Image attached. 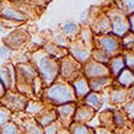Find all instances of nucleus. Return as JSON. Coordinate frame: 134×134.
Wrapping results in <instances>:
<instances>
[{"label":"nucleus","mask_w":134,"mask_h":134,"mask_svg":"<svg viewBox=\"0 0 134 134\" xmlns=\"http://www.w3.org/2000/svg\"><path fill=\"white\" fill-rule=\"evenodd\" d=\"M113 122L116 123V126L118 127H123L126 123V117L123 116L122 112H114L113 113Z\"/></svg>","instance_id":"412c9836"},{"label":"nucleus","mask_w":134,"mask_h":134,"mask_svg":"<svg viewBox=\"0 0 134 134\" xmlns=\"http://www.w3.org/2000/svg\"><path fill=\"white\" fill-rule=\"evenodd\" d=\"M10 116H11L10 110L4 108V107H0V126H4V124L9 123Z\"/></svg>","instance_id":"aec40b11"},{"label":"nucleus","mask_w":134,"mask_h":134,"mask_svg":"<svg viewBox=\"0 0 134 134\" xmlns=\"http://www.w3.org/2000/svg\"><path fill=\"white\" fill-rule=\"evenodd\" d=\"M0 80L3 81V85H4L5 87H8V86L10 85V77H9L8 70L0 69Z\"/></svg>","instance_id":"393cba45"},{"label":"nucleus","mask_w":134,"mask_h":134,"mask_svg":"<svg viewBox=\"0 0 134 134\" xmlns=\"http://www.w3.org/2000/svg\"><path fill=\"white\" fill-rule=\"evenodd\" d=\"M110 82V80L107 79V77H96V79H92L91 81H90L89 86L91 87V90H93V91H100V90L103 87V86H106L107 84Z\"/></svg>","instance_id":"dca6fc26"},{"label":"nucleus","mask_w":134,"mask_h":134,"mask_svg":"<svg viewBox=\"0 0 134 134\" xmlns=\"http://www.w3.org/2000/svg\"><path fill=\"white\" fill-rule=\"evenodd\" d=\"M110 68H111V73L113 75H119V73L123 70L124 68V60L122 57H117L112 59L110 63Z\"/></svg>","instance_id":"f8f14e48"},{"label":"nucleus","mask_w":134,"mask_h":134,"mask_svg":"<svg viewBox=\"0 0 134 134\" xmlns=\"http://www.w3.org/2000/svg\"><path fill=\"white\" fill-rule=\"evenodd\" d=\"M127 95H128V92H127L126 90L114 89L110 95V100H111L112 103H119V102H123L124 100H126Z\"/></svg>","instance_id":"ddd939ff"},{"label":"nucleus","mask_w":134,"mask_h":134,"mask_svg":"<svg viewBox=\"0 0 134 134\" xmlns=\"http://www.w3.org/2000/svg\"><path fill=\"white\" fill-rule=\"evenodd\" d=\"M63 31H64L65 35H71V33H75L77 31V26L74 22H68V24L64 25Z\"/></svg>","instance_id":"5701e85b"},{"label":"nucleus","mask_w":134,"mask_h":134,"mask_svg":"<svg viewBox=\"0 0 134 134\" xmlns=\"http://www.w3.org/2000/svg\"><path fill=\"white\" fill-rule=\"evenodd\" d=\"M119 134H130V133H127V132H121Z\"/></svg>","instance_id":"473e14b6"},{"label":"nucleus","mask_w":134,"mask_h":134,"mask_svg":"<svg viewBox=\"0 0 134 134\" xmlns=\"http://www.w3.org/2000/svg\"><path fill=\"white\" fill-rule=\"evenodd\" d=\"M128 95H129V97H132L134 100V86L132 87V89H130V91L128 92Z\"/></svg>","instance_id":"2f4dec72"},{"label":"nucleus","mask_w":134,"mask_h":134,"mask_svg":"<svg viewBox=\"0 0 134 134\" xmlns=\"http://www.w3.org/2000/svg\"><path fill=\"white\" fill-rule=\"evenodd\" d=\"M123 43L126 46L127 48H134V35L133 33H128L126 37H124V40H123Z\"/></svg>","instance_id":"a878e982"},{"label":"nucleus","mask_w":134,"mask_h":134,"mask_svg":"<svg viewBox=\"0 0 134 134\" xmlns=\"http://www.w3.org/2000/svg\"><path fill=\"white\" fill-rule=\"evenodd\" d=\"M124 111L128 114V117L134 121V101H129L124 105Z\"/></svg>","instance_id":"b1692460"},{"label":"nucleus","mask_w":134,"mask_h":134,"mask_svg":"<svg viewBox=\"0 0 134 134\" xmlns=\"http://www.w3.org/2000/svg\"><path fill=\"white\" fill-rule=\"evenodd\" d=\"M57 119V116H55V112H46L44 114H42L40 119H38V123H40V126H43V127H48L49 124H52L54 121Z\"/></svg>","instance_id":"2eb2a0df"},{"label":"nucleus","mask_w":134,"mask_h":134,"mask_svg":"<svg viewBox=\"0 0 134 134\" xmlns=\"http://www.w3.org/2000/svg\"><path fill=\"white\" fill-rule=\"evenodd\" d=\"M73 85H74V92L76 93L77 97L85 96V95H87L89 91H90V86H89L87 81H86L84 77H79V79H76V81L74 82Z\"/></svg>","instance_id":"1a4fd4ad"},{"label":"nucleus","mask_w":134,"mask_h":134,"mask_svg":"<svg viewBox=\"0 0 134 134\" xmlns=\"http://www.w3.org/2000/svg\"><path fill=\"white\" fill-rule=\"evenodd\" d=\"M95 134H113V133H111L108 130H98V132H96Z\"/></svg>","instance_id":"7c9ffc66"},{"label":"nucleus","mask_w":134,"mask_h":134,"mask_svg":"<svg viewBox=\"0 0 134 134\" xmlns=\"http://www.w3.org/2000/svg\"><path fill=\"white\" fill-rule=\"evenodd\" d=\"M26 111L30 113H40V112H42V105L37 103V102H31L27 105Z\"/></svg>","instance_id":"4be33fe9"},{"label":"nucleus","mask_w":134,"mask_h":134,"mask_svg":"<svg viewBox=\"0 0 134 134\" xmlns=\"http://www.w3.org/2000/svg\"><path fill=\"white\" fill-rule=\"evenodd\" d=\"M122 4L127 12L134 14V0H122Z\"/></svg>","instance_id":"bb28decb"},{"label":"nucleus","mask_w":134,"mask_h":134,"mask_svg":"<svg viewBox=\"0 0 134 134\" xmlns=\"http://www.w3.org/2000/svg\"><path fill=\"white\" fill-rule=\"evenodd\" d=\"M5 105L6 108L10 111H22L27 105V101L24 96L21 95H14V93H8L5 96Z\"/></svg>","instance_id":"20e7f679"},{"label":"nucleus","mask_w":134,"mask_h":134,"mask_svg":"<svg viewBox=\"0 0 134 134\" xmlns=\"http://www.w3.org/2000/svg\"><path fill=\"white\" fill-rule=\"evenodd\" d=\"M38 68H40V71L42 74V77L46 81L48 82L54 81V79H55L58 73V68H57V63L53 59H49V58L42 55L40 58V60H38Z\"/></svg>","instance_id":"f03ea898"},{"label":"nucleus","mask_w":134,"mask_h":134,"mask_svg":"<svg viewBox=\"0 0 134 134\" xmlns=\"http://www.w3.org/2000/svg\"><path fill=\"white\" fill-rule=\"evenodd\" d=\"M57 113L62 122L66 124L69 122V119L71 118V116L75 113V107H74L73 103L71 105L70 103H64V105H60V107L57 110Z\"/></svg>","instance_id":"0eeeda50"},{"label":"nucleus","mask_w":134,"mask_h":134,"mask_svg":"<svg viewBox=\"0 0 134 134\" xmlns=\"http://www.w3.org/2000/svg\"><path fill=\"white\" fill-rule=\"evenodd\" d=\"M25 134H43V130L41 129V126L37 123H30L26 127Z\"/></svg>","instance_id":"6ab92c4d"},{"label":"nucleus","mask_w":134,"mask_h":134,"mask_svg":"<svg viewBox=\"0 0 134 134\" xmlns=\"http://www.w3.org/2000/svg\"><path fill=\"white\" fill-rule=\"evenodd\" d=\"M58 133V129H57V126L52 123V124H49L44 130V134H57Z\"/></svg>","instance_id":"cd10ccee"},{"label":"nucleus","mask_w":134,"mask_h":134,"mask_svg":"<svg viewBox=\"0 0 134 134\" xmlns=\"http://www.w3.org/2000/svg\"><path fill=\"white\" fill-rule=\"evenodd\" d=\"M111 21H112V29L114 33L118 36H123L128 32L129 30V22L124 15L121 12H117L116 15H111Z\"/></svg>","instance_id":"7ed1b4c3"},{"label":"nucleus","mask_w":134,"mask_h":134,"mask_svg":"<svg viewBox=\"0 0 134 134\" xmlns=\"http://www.w3.org/2000/svg\"><path fill=\"white\" fill-rule=\"evenodd\" d=\"M1 16L6 17V19H11V20H25V16L20 12L15 11V10H12V9H9L6 8L4 11L1 12Z\"/></svg>","instance_id":"f3484780"},{"label":"nucleus","mask_w":134,"mask_h":134,"mask_svg":"<svg viewBox=\"0 0 134 134\" xmlns=\"http://www.w3.org/2000/svg\"><path fill=\"white\" fill-rule=\"evenodd\" d=\"M0 134H20L19 132V127L15 123H6L3 126V128L0 129Z\"/></svg>","instance_id":"a211bd4d"},{"label":"nucleus","mask_w":134,"mask_h":134,"mask_svg":"<svg viewBox=\"0 0 134 134\" xmlns=\"http://www.w3.org/2000/svg\"><path fill=\"white\" fill-rule=\"evenodd\" d=\"M100 44H101V48H102V52H105L107 55L111 54L113 55L116 53L118 52L119 49V42L117 41V38L113 36H105L102 37L100 40Z\"/></svg>","instance_id":"39448f33"},{"label":"nucleus","mask_w":134,"mask_h":134,"mask_svg":"<svg viewBox=\"0 0 134 134\" xmlns=\"http://www.w3.org/2000/svg\"><path fill=\"white\" fill-rule=\"evenodd\" d=\"M85 102L86 105L90 106L91 108L93 110H98L102 105V101H101V96L97 95L96 92H90L86 95V98H85Z\"/></svg>","instance_id":"9b49d317"},{"label":"nucleus","mask_w":134,"mask_h":134,"mask_svg":"<svg viewBox=\"0 0 134 134\" xmlns=\"http://www.w3.org/2000/svg\"><path fill=\"white\" fill-rule=\"evenodd\" d=\"M60 134H70L69 132H63V133H60Z\"/></svg>","instance_id":"72a5a7b5"},{"label":"nucleus","mask_w":134,"mask_h":134,"mask_svg":"<svg viewBox=\"0 0 134 134\" xmlns=\"http://www.w3.org/2000/svg\"><path fill=\"white\" fill-rule=\"evenodd\" d=\"M128 22H129V26H130V29H132V31L134 32V14L130 15V17L128 19Z\"/></svg>","instance_id":"c756f323"},{"label":"nucleus","mask_w":134,"mask_h":134,"mask_svg":"<svg viewBox=\"0 0 134 134\" xmlns=\"http://www.w3.org/2000/svg\"><path fill=\"white\" fill-rule=\"evenodd\" d=\"M75 122L76 123H85L87 121H90L91 118L93 117V114H95V110L91 108L90 106H80L77 110H75Z\"/></svg>","instance_id":"423d86ee"},{"label":"nucleus","mask_w":134,"mask_h":134,"mask_svg":"<svg viewBox=\"0 0 134 134\" xmlns=\"http://www.w3.org/2000/svg\"><path fill=\"white\" fill-rule=\"evenodd\" d=\"M10 55V51H9L6 47H3V48H0V57L1 58H6Z\"/></svg>","instance_id":"c85d7f7f"},{"label":"nucleus","mask_w":134,"mask_h":134,"mask_svg":"<svg viewBox=\"0 0 134 134\" xmlns=\"http://www.w3.org/2000/svg\"><path fill=\"white\" fill-rule=\"evenodd\" d=\"M118 81L124 86L134 85V73L129 69H123L118 75Z\"/></svg>","instance_id":"9d476101"},{"label":"nucleus","mask_w":134,"mask_h":134,"mask_svg":"<svg viewBox=\"0 0 134 134\" xmlns=\"http://www.w3.org/2000/svg\"><path fill=\"white\" fill-rule=\"evenodd\" d=\"M70 133L71 134H95L91 128L84 126L81 123H74L73 126H70Z\"/></svg>","instance_id":"4468645a"},{"label":"nucleus","mask_w":134,"mask_h":134,"mask_svg":"<svg viewBox=\"0 0 134 134\" xmlns=\"http://www.w3.org/2000/svg\"><path fill=\"white\" fill-rule=\"evenodd\" d=\"M107 69L103 65L96 64V63H91L87 65L86 68V75L89 77H98V76H105L107 75Z\"/></svg>","instance_id":"6e6552de"},{"label":"nucleus","mask_w":134,"mask_h":134,"mask_svg":"<svg viewBox=\"0 0 134 134\" xmlns=\"http://www.w3.org/2000/svg\"><path fill=\"white\" fill-rule=\"evenodd\" d=\"M46 97L52 103L64 105V103L74 101L75 93H74V90L70 86L65 85V84H55L47 90Z\"/></svg>","instance_id":"f257e3e1"},{"label":"nucleus","mask_w":134,"mask_h":134,"mask_svg":"<svg viewBox=\"0 0 134 134\" xmlns=\"http://www.w3.org/2000/svg\"><path fill=\"white\" fill-rule=\"evenodd\" d=\"M1 29H3V26H1V24H0V30H1Z\"/></svg>","instance_id":"f704fd0d"}]
</instances>
